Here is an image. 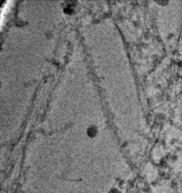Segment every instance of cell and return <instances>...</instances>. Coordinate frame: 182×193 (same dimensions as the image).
Listing matches in <instances>:
<instances>
[{
	"label": "cell",
	"mask_w": 182,
	"mask_h": 193,
	"mask_svg": "<svg viewBox=\"0 0 182 193\" xmlns=\"http://www.w3.org/2000/svg\"><path fill=\"white\" fill-rule=\"evenodd\" d=\"M68 5H66V7L64 8V11H65L66 14H71L72 11H73V8L72 6L74 5H71V4L73 3V2H67Z\"/></svg>",
	"instance_id": "cell-2"
},
{
	"label": "cell",
	"mask_w": 182,
	"mask_h": 193,
	"mask_svg": "<svg viewBox=\"0 0 182 193\" xmlns=\"http://www.w3.org/2000/svg\"><path fill=\"white\" fill-rule=\"evenodd\" d=\"M97 128H96L95 125H90L88 127L87 130V133L88 136H90V137H93L96 135L97 134Z\"/></svg>",
	"instance_id": "cell-1"
}]
</instances>
